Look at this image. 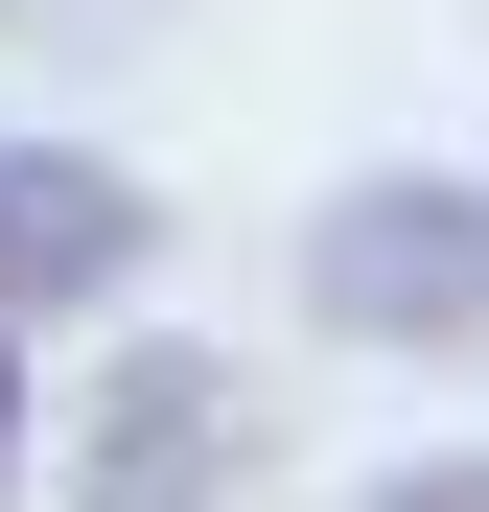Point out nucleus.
<instances>
[{"label":"nucleus","instance_id":"obj_5","mask_svg":"<svg viewBox=\"0 0 489 512\" xmlns=\"http://www.w3.org/2000/svg\"><path fill=\"white\" fill-rule=\"evenodd\" d=\"M0 489H24V373H0Z\"/></svg>","mask_w":489,"mask_h":512},{"label":"nucleus","instance_id":"obj_1","mask_svg":"<svg viewBox=\"0 0 489 512\" xmlns=\"http://www.w3.org/2000/svg\"><path fill=\"white\" fill-rule=\"evenodd\" d=\"M303 303L350 350H466L489 326V187H350L303 233Z\"/></svg>","mask_w":489,"mask_h":512},{"label":"nucleus","instance_id":"obj_2","mask_svg":"<svg viewBox=\"0 0 489 512\" xmlns=\"http://www.w3.org/2000/svg\"><path fill=\"white\" fill-rule=\"evenodd\" d=\"M257 489V373H210V350H140L94 396V466H70V512H233Z\"/></svg>","mask_w":489,"mask_h":512},{"label":"nucleus","instance_id":"obj_3","mask_svg":"<svg viewBox=\"0 0 489 512\" xmlns=\"http://www.w3.org/2000/svg\"><path fill=\"white\" fill-rule=\"evenodd\" d=\"M163 256V210L117 187V163H70V140H0V326L24 303H117Z\"/></svg>","mask_w":489,"mask_h":512},{"label":"nucleus","instance_id":"obj_4","mask_svg":"<svg viewBox=\"0 0 489 512\" xmlns=\"http://www.w3.org/2000/svg\"><path fill=\"white\" fill-rule=\"evenodd\" d=\"M373 512H489V466H396V489H373Z\"/></svg>","mask_w":489,"mask_h":512}]
</instances>
